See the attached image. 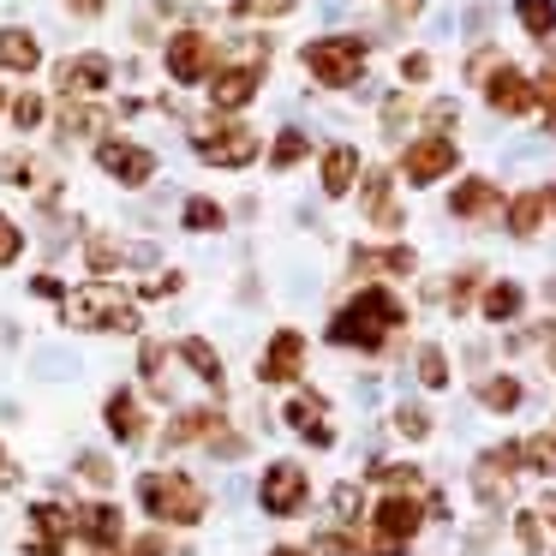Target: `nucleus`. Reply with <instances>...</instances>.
Masks as SVG:
<instances>
[{
    "label": "nucleus",
    "instance_id": "obj_23",
    "mask_svg": "<svg viewBox=\"0 0 556 556\" xmlns=\"http://www.w3.org/2000/svg\"><path fill=\"white\" fill-rule=\"evenodd\" d=\"M216 431H222V413L216 407H186L180 419L168 425V448L192 443V437H216Z\"/></svg>",
    "mask_w": 556,
    "mask_h": 556
},
{
    "label": "nucleus",
    "instance_id": "obj_47",
    "mask_svg": "<svg viewBox=\"0 0 556 556\" xmlns=\"http://www.w3.org/2000/svg\"><path fill=\"white\" fill-rule=\"evenodd\" d=\"M78 472H85V479H97V484H109L114 479V467L102 455H78Z\"/></svg>",
    "mask_w": 556,
    "mask_h": 556
},
{
    "label": "nucleus",
    "instance_id": "obj_17",
    "mask_svg": "<svg viewBox=\"0 0 556 556\" xmlns=\"http://www.w3.org/2000/svg\"><path fill=\"white\" fill-rule=\"evenodd\" d=\"M78 539L97 544L102 556H114V551H121V539H126L121 508H114V503H85V508H78Z\"/></svg>",
    "mask_w": 556,
    "mask_h": 556
},
{
    "label": "nucleus",
    "instance_id": "obj_43",
    "mask_svg": "<svg viewBox=\"0 0 556 556\" xmlns=\"http://www.w3.org/2000/svg\"><path fill=\"white\" fill-rule=\"evenodd\" d=\"M13 121L25 126V132H30V126H42V97H18L13 102Z\"/></svg>",
    "mask_w": 556,
    "mask_h": 556
},
{
    "label": "nucleus",
    "instance_id": "obj_35",
    "mask_svg": "<svg viewBox=\"0 0 556 556\" xmlns=\"http://www.w3.org/2000/svg\"><path fill=\"white\" fill-rule=\"evenodd\" d=\"M305 150H312V144H305V132H293V126H288V132L276 138V150H269V168H293Z\"/></svg>",
    "mask_w": 556,
    "mask_h": 556
},
{
    "label": "nucleus",
    "instance_id": "obj_39",
    "mask_svg": "<svg viewBox=\"0 0 556 556\" xmlns=\"http://www.w3.org/2000/svg\"><path fill=\"white\" fill-rule=\"evenodd\" d=\"M18 252H25V233H18V222H7V216H0V269L13 264Z\"/></svg>",
    "mask_w": 556,
    "mask_h": 556
},
{
    "label": "nucleus",
    "instance_id": "obj_19",
    "mask_svg": "<svg viewBox=\"0 0 556 556\" xmlns=\"http://www.w3.org/2000/svg\"><path fill=\"white\" fill-rule=\"evenodd\" d=\"M448 210H455L460 222H491L496 210H503V192H496L491 180H460L455 198H448Z\"/></svg>",
    "mask_w": 556,
    "mask_h": 556
},
{
    "label": "nucleus",
    "instance_id": "obj_38",
    "mask_svg": "<svg viewBox=\"0 0 556 556\" xmlns=\"http://www.w3.org/2000/svg\"><path fill=\"white\" fill-rule=\"evenodd\" d=\"M395 431L413 437V443H419V437H431V419H425V407H401V413H395Z\"/></svg>",
    "mask_w": 556,
    "mask_h": 556
},
{
    "label": "nucleus",
    "instance_id": "obj_16",
    "mask_svg": "<svg viewBox=\"0 0 556 556\" xmlns=\"http://www.w3.org/2000/svg\"><path fill=\"white\" fill-rule=\"evenodd\" d=\"M114 78V66H109V54H73V61H61V97H97L102 85Z\"/></svg>",
    "mask_w": 556,
    "mask_h": 556
},
{
    "label": "nucleus",
    "instance_id": "obj_9",
    "mask_svg": "<svg viewBox=\"0 0 556 556\" xmlns=\"http://www.w3.org/2000/svg\"><path fill=\"white\" fill-rule=\"evenodd\" d=\"M210 66H216V42H210L204 30H180V37L168 42V78L174 85H204Z\"/></svg>",
    "mask_w": 556,
    "mask_h": 556
},
{
    "label": "nucleus",
    "instance_id": "obj_48",
    "mask_svg": "<svg viewBox=\"0 0 556 556\" xmlns=\"http://www.w3.org/2000/svg\"><path fill=\"white\" fill-rule=\"evenodd\" d=\"M90 264H97V269H114V264H121V252H114L109 240H90Z\"/></svg>",
    "mask_w": 556,
    "mask_h": 556
},
{
    "label": "nucleus",
    "instance_id": "obj_2",
    "mask_svg": "<svg viewBox=\"0 0 556 556\" xmlns=\"http://www.w3.org/2000/svg\"><path fill=\"white\" fill-rule=\"evenodd\" d=\"M61 317H66L73 329H109V336H132V329L144 324L132 293L109 288V281H90V288L61 293Z\"/></svg>",
    "mask_w": 556,
    "mask_h": 556
},
{
    "label": "nucleus",
    "instance_id": "obj_22",
    "mask_svg": "<svg viewBox=\"0 0 556 556\" xmlns=\"http://www.w3.org/2000/svg\"><path fill=\"white\" fill-rule=\"evenodd\" d=\"M42 49L30 30H0V73H37Z\"/></svg>",
    "mask_w": 556,
    "mask_h": 556
},
{
    "label": "nucleus",
    "instance_id": "obj_53",
    "mask_svg": "<svg viewBox=\"0 0 556 556\" xmlns=\"http://www.w3.org/2000/svg\"><path fill=\"white\" fill-rule=\"evenodd\" d=\"M539 515H544V520H551V527H556V496H544V503H539Z\"/></svg>",
    "mask_w": 556,
    "mask_h": 556
},
{
    "label": "nucleus",
    "instance_id": "obj_56",
    "mask_svg": "<svg viewBox=\"0 0 556 556\" xmlns=\"http://www.w3.org/2000/svg\"><path fill=\"white\" fill-rule=\"evenodd\" d=\"M0 109H7V97H0Z\"/></svg>",
    "mask_w": 556,
    "mask_h": 556
},
{
    "label": "nucleus",
    "instance_id": "obj_51",
    "mask_svg": "<svg viewBox=\"0 0 556 556\" xmlns=\"http://www.w3.org/2000/svg\"><path fill=\"white\" fill-rule=\"evenodd\" d=\"M66 7H73V13H85V18H97V13H102V0H66Z\"/></svg>",
    "mask_w": 556,
    "mask_h": 556
},
{
    "label": "nucleus",
    "instance_id": "obj_27",
    "mask_svg": "<svg viewBox=\"0 0 556 556\" xmlns=\"http://www.w3.org/2000/svg\"><path fill=\"white\" fill-rule=\"evenodd\" d=\"M180 359L192 365V371L204 377L210 389H222V359H216V348H210L204 336H186V341H180Z\"/></svg>",
    "mask_w": 556,
    "mask_h": 556
},
{
    "label": "nucleus",
    "instance_id": "obj_41",
    "mask_svg": "<svg viewBox=\"0 0 556 556\" xmlns=\"http://www.w3.org/2000/svg\"><path fill=\"white\" fill-rule=\"evenodd\" d=\"M329 503H336L341 520H359V484H336V496H329Z\"/></svg>",
    "mask_w": 556,
    "mask_h": 556
},
{
    "label": "nucleus",
    "instance_id": "obj_50",
    "mask_svg": "<svg viewBox=\"0 0 556 556\" xmlns=\"http://www.w3.org/2000/svg\"><path fill=\"white\" fill-rule=\"evenodd\" d=\"M132 556H168V544H162V539H138Z\"/></svg>",
    "mask_w": 556,
    "mask_h": 556
},
{
    "label": "nucleus",
    "instance_id": "obj_7",
    "mask_svg": "<svg viewBox=\"0 0 556 556\" xmlns=\"http://www.w3.org/2000/svg\"><path fill=\"white\" fill-rule=\"evenodd\" d=\"M520 467H527V460H520V443H496V448H484L479 467H472V491H479L491 508H503V503H508V491H515V472H520Z\"/></svg>",
    "mask_w": 556,
    "mask_h": 556
},
{
    "label": "nucleus",
    "instance_id": "obj_36",
    "mask_svg": "<svg viewBox=\"0 0 556 556\" xmlns=\"http://www.w3.org/2000/svg\"><path fill=\"white\" fill-rule=\"evenodd\" d=\"M419 383H425V389H443V383H448L443 348H419Z\"/></svg>",
    "mask_w": 556,
    "mask_h": 556
},
{
    "label": "nucleus",
    "instance_id": "obj_45",
    "mask_svg": "<svg viewBox=\"0 0 556 556\" xmlns=\"http://www.w3.org/2000/svg\"><path fill=\"white\" fill-rule=\"evenodd\" d=\"M66 132H97V126H102V114L97 109H66Z\"/></svg>",
    "mask_w": 556,
    "mask_h": 556
},
{
    "label": "nucleus",
    "instance_id": "obj_55",
    "mask_svg": "<svg viewBox=\"0 0 556 556\" xmlns=\"http://www.w3.org/2000/svg\"><path fill=\"white\" fill-rule=\"evenodd\" d=\"M544 198H551V210H556V192H544Z\"/></svg>",
    "mask_w": 556,
    "mask_h": 556
},
{
    "label": "nucleus",
    "instance_id": "obj_46",
    "mask_svg": "<svg viewBox=\"0 0 556 556\" xmlns=\"http://www.w3.org/2000/svg\"><path fill=\"white\" fill-rule=\"evenodd\" d=\"M401 78H407V85H425V78H431V54H407V61H401Z\"/></svg>",
    "mask_w": 556,
    "mask_h": 556
},
{
    "label": "nucleus",
    "instance_id": "obj_24",
    "mask_svg": "<svg viewBox=\"0 0 556 556\" xmlns=\"http://www.w3.org/2000/svg\"><path fill=\"white\" fill-rule=\"evenodd\" d=\"M544 210H551V198H544V192H520V198H508V233L532 240V233H539V222H544Z\"/></svg>",
    "mask_w": 556,
    "mask_h": 556
},
{
    "label": "nucleus",
    "instance_id": "obj_14",
    "mask_svg": "<svg viewBox=\"0 0 556 556\" xmlns=\"http://www.w3.org/2000/svg\"><path fill=\"white\" fill-rule=\"evenodd\" d=\"M484 102H491L496 114H508V121H520V114H532L539 90H532V78H520L515 66H496V73L484 78Z\"/></svg>",
    "mask_w": 556,
    "mask_h": 556
},
{
    "label": "nucleus",
    "instance_id": "obj_11",
    "mask_svg": "<svg viewBox=\"0 0 556 556\" xmlns=\"http://www.w3.org/2000/svg\"><path fill=\"white\" fill-rule=\"evenodd\" d=\"M257 85H264V61H240V66H222V73H210V102H216L222 114L245 109V102L257 97Z\"/></svg>",
    "mask_w": 556,
    "mask_h": 556
},
{
    "label": "nucleus",
    "instance_id": "obj_52",
    "mask_svg": "<svg viewBox=\"0 0 556 556\" xmlns=\"http://www.w3.org/2000/svg\"><path fill=\"white\" fill-rule=\"evenodd\" d=\"M419 7H425V0H395V18H413Z\"/></svg>",
    "mask_w": 556,
    "mask_h": 556
},
{
    "label": "nucleus",
    "instance_id": "obj_4",
    "mask_svg": "<svg viewBox=\"0 0 556 556\" xmlns=\"http://www.w3.org/2000/svg\"><path fill=\"white\" fill-rule=\"evenodd\" d=\"M365 54H371L365 37H317V42H305V73L329 90H348V85H359Z\"/></svg>",
    "mask_w": 556,
    "mask_h": 556
},
{
    "label": "nucleus",
    "instance_id": "obj_37",
    "mask_svg": "<svg viewBox=\"0 0 556 556\" xmlns=\"http://www.w3.org/2000/svg\"><path fill=\"white\" fill-rule=\"evenodd\" d=\"M233 13L240 18H281V13H293V0H233Z\"/></svg>",
    "mask_w": 556,
    "mask_h": 556
},
{
    "label": "nucleus",
    "instance_id": "obj_33",
    "mask_svg": "<svg viewBox=\"0 0 556 556\" xmlns=\"http://www.w3.org/2000/svg\"><path fill=\"white\" fill-rule=\"evenodd\" d=\"M186 228H192V233H216L222 228V204H210V198H186Z\"/></svg>",
    "mask_w": 556,
    "mask_h": 556
},
{
    "label": "nucleus",
    "instance_id": "obj_3",
    "mask_svg": "<svg viewBox=\"0 0 556 556\" xmlns=\"http://www.w3.org/2000/svg\"><path fill=\"white\" fill-rule=\"evenodd\" d=\"M138 503L150 508V520H168V527H198L204 520V491H198L186 472H144L138 479Z\"/></svg>",
    "mask_w": 556,
    "mask_h": 556
},
{
    "label": "nucleus",
    "instance_id": "obj_42",
    "mask_svg": "<svg viewBox=\"0 0 556 556\" xmlns=\"http://www.w3.org/2000/svg\"><path fill=\"white\" fill-rule=\"evenodd\" d=\"M317 551H324V556H365L348 532H324V539H317Z\"/></svg>",
    "mask_w": 556,
    "mask_h": 556
},
{
    "label": "nucleus",
    "instance_id": "obj_28",
    "mask_svg": "<svg viewBox=\"0 0 556 556\" xmlns=\"http://www.w3.org/2000/svg\"><path fill=\"white\" fill-rule=\"evenodd\" d=\"M353 269H383V276H407L413 269V252L407 245H383V252H353Z\"/></svg>",
    "mask_w": 556,
    "mask_h": 556
},
{
    "label": "nucleus",
    "instance_id": "obj_32",
    "mask_svg": "<svg viewBox=\"0 0 556 556\" xmlns=\"http://www.w3.org/2000/svg\"><path fill=\"white\" fill-rule=\"evenodd\" d=\"M138 365H144V383L156 389V395H168V377H162V365H168V348H162V341H144Z\"/></svg>",
    "mask_w": 556,
    "mask_h": 556
},
{
    "label": "nucleus",
    "instance_id": "obj_8",
    "mask_svg": "<svg viewBox=\"0 0 556 556\" xmlns=\"http://www.w3.org/2000/svg\"><path fill=\"white\" fill-rule=\"evenodd\" d=\"M455 162H460V150L448 144L443 132H431V138H413V144L401 150V180H413V186H431V180H443V174H455Z\"/></svg>",
    "mask_w": 556,
    "mask_h": 556
},
{
    "label": "nucleus",
    "instance_id": "obj_25",
    "mask_svg": "<svg viewBox=\"0 0 556 556\" xmlns=\"http://www.w3.org/2000/svg\"><path fill=\"white\" fill-rule=\"evenodd\" d=\"M365 216H371L377 228H401V210H395V198H389V174H365Z\"/></svg>",
    "mask_w": 556,
    "mask_h": 556
},
{
    "label": "nucleus",
    "instance_id": "obj_13",
    "mask_svg": "<svg viewBox=\"0 0 556 556\" xmlns=\"http://www.w3.org/2000/svg\"><path fill=\"white\" fill-rule=\"evenodd\" d=\"M97 162H102V174H114L121 186H144L150 174H156V156H150L144 144H126V138H102Z\"/></svg>",
    "mask_w": 556,
    "mask_h": 556
},
{
    "label": "nucleus",
    "instance_id": "obj_44",
    "mask_svg": "<svg viewBox=\"0 0 556 556\" xmlns=\"http://www.w3.org/2000/svg\"><path fill=\"white\" fill-rule=\"evenodd\" d=\"M30 174H37V168H30L25 156H0V180H13V186H30Z\"/></svg>",
    "mask_w": 556,
    "mask_h": 556
},
{
    "label": "nucleus",
    "instance_id": "obj_49",
    "mask_svg": "<svg viewBox=\"0 0 556 556\" xmlns=\"http://www.w3.org/2000/svg\"><path fill=\"white\" fill-rule=\"evenodd\" d=\"M539 90H544V109H556V61L544 66V78H539Z\"/></svg>",
    "mask_w": 556,
    "mask_h": 556
},
{
    "label": "nucleus",
    "instance_id": "obj_29",
    "mask_svg": "<svg viewBox=\"0 0 556 556\" xmlns=\"http://www.w3.org/2000/svg\"><path fill=\"white\" fill-rule=\"evenodd\" d=\"M515 18L527 37H551L556 30V0H515Z\"/></svg>",
    "mask_w": 556,
    "mask_h": 556
},
{
    "label": "nucleus",
    "instance_id": "obj_31",
    "mask_svg": "<svg viewBox=\"0 0 556 556\" xmlns=\"http://www.w3.org/2000/svg\"><path fill=\"white\" fill-rule=\"evenodd\" d=\"M520 460H527L532 472H551V479H556V431L527 437V443H520Z\"/></svg>",
    "mask_w": 556,
    "mask_h": 556
},
{
    "label": "nucleus",
    "instance_id": "obj_34",
    "mask_svg": "<svg viewBox=\"0 0 556 556\" xmlns=\"http://www.w3.org/2000/svg\"><path fill=\"white\" fill-rule=\"evenodd\" d=\"M515 539H520V551H527V556H539V551H544V515H539V508L515 515Z\"/></svg>",
    "mask_w": 556,
    "mask_h": 556
},
{
    "label": "nucleus",
    "instance_id": "obj_26",
    "mask_svg": "<svg viewBox=\"0 0 556 556\" xmlns=\"http://www.w3.org/2000/svg\"><path fill=\"white\" fill-rule=\"evenodd\" d=\"M520 305H527V293H520L515 281H496V288H484V305H479V312L491 317V324H515Z\"/></svg>",
    "mask_w": 556,
    "mask_h": 556
},
{
    "label": "nucleus",
    "instance_id": "obj_12",
    "mask_svg": "<svg viewBox=\"0 0 556 556\" xmlns=\"http://www.w3.org/2000/svg\"><path fill=\"white\" fill-rule=\"evenodd\" d=\"M257 496H264V508L269 515H300L305 508V467L300 460H276V467L264 472V484H257Z\"/></svg>",
    "mask_w": 556,
    "mask_h": 556
},
{
    "label": "nucleus",
    "instance_id": "obj_10",
    "mask_svg": "<svg viewBox=\"0 0 556 556\" xmlns=\"http://www.w3.org/2000/svg\"><path fill=\"white\" fill-rule=\"evenodd\" d=\"M73 539H78V515H66L61 503L30 508V556H66Z\"/></svg>",
    "mask_w": 556,
    "mask_h": 556
},
{
    "label": "nucleus",
    "instance_id": "obj_15",
    "mask_svg": "<svg viewBox=\"0 0 556 556\" xmlns=\"http://www.w3.org/2000/svg\"><path fill=\"white\" fill-rule=\"evenodd\" d=\"M305 359V336L300 329H276V341L264 348V365H257V383H293Z\"/></svg>",
    "mask_w": 556,
    "mask_h": 556
},
{
    "label": "nucleus",
    "instance_id": "obj_6",
    "mask_svg": "<svg viewBox=\"0 0 556 556\" xmlns=\"http://www.w3.org/2000/svg\"><path fill=\"white\" fill-rule=\"evenodd\" d=\"M192 144H198V156H204L210 168H245V162L257 156V132H252V126H240V121H210V126H198Z\"/></svg>",
    "mask_w": 556,
    "mask_h": 556
},
{
    "label": "nucleus",
    "instance_id": "obj_20",
    "mask_svg": "<svg viewBox=\"0 0 556 556\" xmlns=\"http://www.w3.org/2000/svg\"><path fill=\"white\" fill-rule=\"evenodd\" d=\"M102 413H109V431L121 437V443H138V437H144V407H138L132 389H114Z\"/></svg>",
    "mask_w": 556,
    "mask_h": 556
},
{
    "label": "nucleus",
    "instance_id": "obj_54",
    "mask_svg": "<svg viewBox=\"0 0 556 556\" xmlns=\"http://www.w3.org/2000/svg\"><path fill=\"white\" fill-rule=\"evenodd\" d=\"M269 556H305V551H293V544H276V551H269Z\"/></svg>",
    "mask_w": 556,
    "mask_h": 556
},
{
    "label": "nucleus",
    "instance_id": "obj_21",
    "mask_svg": "<svg viewBox=\"0 0 556 556\" xmlns=\"http://www.w3.org/2000/svg\"><path fill=\"white\" fill-rule=\"evenodd\" d=\"M353 180H359V150H353V144L324 150V192L329 198H348Z\"/></svg>",
    "mask_w": 556,
    "mask_h": 556
},
{
    "label": "nucleus",
    "instance_id": "obj_1",
    "mask_svg": "<svg viewBox=\"0 0 556 556\" xmlns=\"http://www.w3.org/2000/svg\"><path fill=\"white\" fill-rule=\"evenodd\" d=\"M401 300L389 288H365L359 300H348L336 312V324H329V341H336V348H365V353H377L383 348L389 336H395L401 329Z\"/></svg>",
    "mask_w": 556,
    "mask_h": 556
},
{
    "label": "nucleus",
    "instance_id": "obj_18",
    "mask_svg": "<svg viewBox=\"0 0 556 556\" xmlns=\"http://www.w3.org/2000/svg\"><path fill=\"white\" fill-rule=\"evenodd\" d=\"M281 413H288V431H300L305 443H317V448L336 443V431H329V419H324V395H293Z\"/></svg>",
    "mask_w": 556,
    "mask_h": 556
},
{
    "label": "nucleus",
    "instance_id": "obj_40",
    "mask_svg": "<svg viewBox=\"0 0 556 556\" xmlns=\"http://www.w3.org/2000/svg\"><path fill=\"white\" fill-rule=\"evenodd\" d=\"M472 293H479V269H460V276L448 281V305L460 312V305H472Z\"/></svg>",
    "mask_w": 556,
    "mask_h": 556
},
{
    "label": "nucleus",
    "instance_id": "obj_30",
    "mask_svg": "<svg viewBox=\"0 0 556 556\" xmlns=\"http://www.w3.org/2000/svg\"><path fill=\"white\" fill-rule=\"evenodd\" d=\"M479 401H484L491 413H515V407H520V383H515V377H484V383H479Z\"/></svg>",
    "mask_w": 556,
    "mask_h": 556
},
{
    "label": "nucleus",
    "instance_id": "obj_5",
    "mask_svg": "<svg viewBox=\"0 0 556 556\" xmlns=\"http://www.w3.org/2000/svg\"><path fill=\"white\" fill-rule=\"evenodd\" d=\"M419 520H425V508L413 503V491L383 496L371 508V556H401L413 544V532H419Z\"/></svg>",
    "mask_w": 556,
    "mask_h": 556
}]
</instances>
